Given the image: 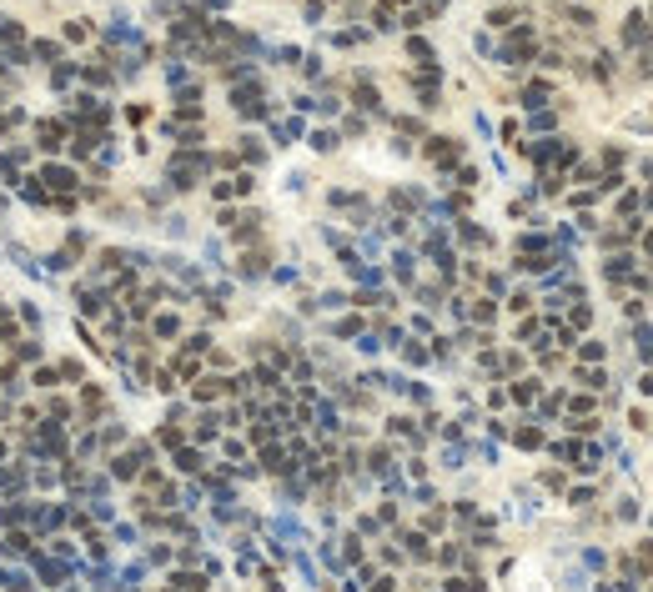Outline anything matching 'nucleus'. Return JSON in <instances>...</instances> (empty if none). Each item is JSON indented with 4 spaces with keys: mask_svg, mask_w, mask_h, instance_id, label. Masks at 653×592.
Segmentation results:
<instances>
[{
    "mask_svg": "<svg viewBox=\"0 0 653 592\" xmlns=\"http://www.w3.org/2000/svg\"><path fill=\"white\" fill-rule=\"evenodd\" d=\"M372 592H392V577H377V582H372Z\"/></svg>",
    "mask_w": 653,
    "mask_h": 592,
    "instance_id": "nucleus-21",
    "label": "nucleus"
},
{
    "mask_svg": "<svg viewBox=\"0 0 653 592\" xmlns=\"http://www.w3.org/2000/svg\"><path fill=\"white\" fill-rule=\"evenodd\" d=\"M6 206H11V201H6V191H0V216H6Z\"/></svg>",
    "mask_w": 653,
    "mask_h": 592,
    "instance_id": "nucleus-22",
    "label": "nucleus"
},
{
    "mask_svg": "<svg viewBox=\"0 0 653 592\" xmlns=\"http://www.w3.org/2000/svg\"><path fill=\"white\" fill-rule=\"evenodd\" d=\"M11 527H25V502L11 497L6 507H0V532H11Z\"/></svg>",
    "mask_w": 653,
    "mask_h": 592,
    "instance_id": "nucleus-7",
    "label": "nucleus"
},
{
    "mask_svg": "<svg viewBox=\"0 0 653 592\" xmlns=\"http://www.w3.org/2000/svg\"><path fill=\"white\" fill-rule=\"evenodd\" d=\"M91 517H96V522H111L116 512H111V502H106V497H96V502H91Z\"/></svg>",
    "mask_w": 653,
    "mask_h": 592,
    "instance_id": "nucleus-18",
    "label": "nucleus"
},
{
    "mask_svg": "<svg viewBox=\"0 0 653 592\" xmlns=\"http://www.w3.org/2000/svg\"><path fill=\"white\" fill-rule=\"evenodd\" d=\"M35 181H40L45 191H56V196H61V191H66V196L76 191V171H71V166H61V161H50V166H45Z\"/></svg>",
    "mask_w": 653,
    "mask_h": 592,
    "instance_id": "nucleus-2",
    "label": "nucleus"
},
{
    "mask_svg": "<svg viewBox=\"0 0 653 592\" xmlns=\"http://www.w3.org/2000/svg\"><path fill=\"white\" fill-rule=\"evenodd\" d=\"M126 592H141V587H126Z\"/></svg>",
    "mask_w": 653,
    "mask_h": 592,
    "instance_id": "nucleus-24",
    "label": "nucleus"
},
{
    "mask_svg": "<svg viewBox=\"0 0 653 592\" xmlns=\"http://www.w3.org/2000/svg\"><path fill=\"white\" fill-rule=\"evenodd\" d=\"M30 382H35V387H61V371H56V366H35Z\"/></svg>",
    "mask_w": 653,
    "mask_h": 592,
    "instance_id": "nucleus-13",
    "label": "nucleus"
},
{
    "mask_svg": "<svg viewBox=\"0 0 653 592\" xmlns=\"http://www.w3.org/2000/svg\"><path fill=\"white\" fill-rule=\"evenodd\" d=\"M35 136H40V151H61V141H66V121H35Z\"/></svg>",
    "mask_w": 653,
    "mask_h": 592,
    "instance_id": "nucleus-4",
    "label": "nucleus"
},
{
    "mask_svg": "<svg viewBox=\"0 0 653 592\" xmlns=\"http://www.w3.org/2000/svg\"><path fill=\"white\" fill-rule=\"evenodd\" d=\"M35 56L56 66V61H61V45H56V40H35Z\"/></svg>",
    "mask_w": 653,
    "mask_h": 592,
    "instance_id": "nucleus-14",
    "label": "nucleus"
},
{
    "mask_svg": "<svg viewBox=\"0 0 653 592\" xmlns=\"http://www.w3.org/2000/svg\"><path fill=\"white\" fill-rule=\"evenodd\" d=\"M56 371H61V382H81V361H76V356H66Z\"/></svg>",
    "mask_w": 653,
    "mask_h": 592,
    "instance_id": "nucleus-16",
    "label": "nucleus"
},
{
    "mask_svg": "<svg viewBox=\"0 0 653 592\" xmlns=\"http://www.w3.org/2000/svg\"><path fill=\"white\" fill-rule=\"evenodd\" d=\"M50 557H61V562L81 567V552H76V542H66V537H56V542H50Z\"/></svg>",
    "mask_w": 653,
    "mask_h": 592,
    "instance_id": "nucleus-9",
    "label": "nucleus"
},
{
    "mask_svg": "<svg viewBox=\"0 0 653 592\" xmlns=\"http://www.w3.org/2000/svg\"><path fill=\"white\" fill-rule=\"evenodd\" d=\"M25 562H30V572H35V582H40V587H56V592H61L66 582H76V567H71V562H61V557H50V552H35V547H30V552H25Z\"/></svg>",
    "mask_w": 653,
    "mask_h": 592,
    "instance_id": "nucleus-1",
    "label": "nucleus"
},
{
    "mask_svg": "<svg viewBox=\"0 0 653 592\" xmlns=\"http://www.w3.org/2000/svg\"><path fill=\"white\" fill-rule=\"evenodd\" d=\"M116 577H121V587H136V582L146 577V562H126V567H121Z\"/></svg>",
    "mask_w": 653,
    "mask_h": 592,
    "instance_id": "nucleus-12",
    "label": "nucleus"
},
{
    "mask_svg": "<svg viewBox=\"0 0 653 592\" xmlns=\"http://www.w3.org/2000/svg\"><path fill=\"white\" fill-rule=\"evenodd\" d=\"M111 537H116V542H136V527H131V522H116Z\"/></svg>",
    "mask_w": 653,
    "mask_h": 592,
    "instance_id": "nucleus-20",
    "label": "nucleus"
},
{
    "mask_svg": "<svg viewBox=\"0 0 653 592\" xmlns=\"http://www.w3.org/2000/svg\"><path fill=\"white\" fill-rule=\"evenodd\" d=\"M151 332H156L161 342H171V337L181 332V321H176V316H156V321H151Z\"/></svg>",
    "mask_w": 653,
    "mask_h": 592,
    "instance_id": "nucleus-11",
    "label": "nucleus"
},
{
    "mask_svg": "<svg viewBox=\"0 0 653 592\" xmlns=\"http://www.w3.org/2000/svg\"><path fill=\"white\" fill-rule=\"evenodd\" d=\"M6 100H11V91H0V105H6Z\"/></svg>",
    "mask_w": 653,
    "mask_h": 592,
    "instance_id": "nucleus-23",
    "label": "nucleus"
},
{
    "mask_svg": "<svg viewBox=\"0 0 653 592\" xmlns=\"http://www.w3.org/2000/svg\"><path fill=\"white\" fill-rule=\"evenodd\" d=\"M21 321H25V327H30V332H35V327H40V311H35L30 301H21Z\"/></svg>",
    "mask_w": 653,
    "mask_h": 592,
    "instance_id": "nucleus-19",
    "label": "nucleus"
},
{
    "mask_svg": "<svg viewBox=\"0 0 653 592\" xmlns=\"http://www.w3.org/2000/svg\"><path fill=\"white\" fill-rule=\"evenodd\" d=\"M16 361H21V366H35V361H40V342H30V337L16 342Z\"/></svg>",
    "mask_w": 653,
    "mask_h": 592,
    "instance_id": "nucleus-10",
    "label": "nucleus"
},
{
    "mask_svg": "<svg viewBox=\"0 0 653 592\" xmlns=\"http://www.w3.org/2000/svg\"><path fill=\"white\" fill-rule=\"evenodd\" d=\"M171 587H176V592H201V587H206V577H196V572H181V567H176V572H171Z\"/></svg>",
    "mask_w": 653,
    "mask_h": 592,
    "instance_id": "nucleus-8",
    "label": "nucleus"
},
{
    "mask_svg": "<svg viewBox=\"0 0 653 592\" xmlns=\"http://www.w3.org/2000/svg\"><path fill=\"white\" fill-rule=\"evenodd\" d=\"M76 76H81V66H76V61H56V71H50V86H56V91L66 95V91L76 86Z\"/></svg>",
    "mask_w": 653,
    "mask_h": 592,
    "instance_id": "nucleus-6",
    "label": "nucleus"
},
{
    "mask_svg": "<svg viewBox=\"0 0 653 592\" xmlns=\"http://www.w3.org/2000/svg\"><path fill=\"white\" fill-rule=\"evenodd\" d=\"M76 306H81V316H106L111 311V296H106V286L96 291V286H81L76 291Z\"/></svg>",
    "mask_w": 653,
    "mask_h": 592,
    "instance_id": "nucleus-3",
    "label": "nucleus"
},
{
    "mask_svg": "<svg viewBox=\"0 0 653 592\" xmlns=\"http://www.w3.org/2000/svg\"><path fill=\"white\" fill-rule=\"evenodd\" d=\"M96 437H101V447H116V442H121L126 432H121V422H111V426H101V432H96Z\"/></svg>",
    "mask_w": 653,
    "mask_h": 592,
    "instance_id": "nucleus-15",
    "label": "nucleus"
},
{
    "mask_svg": "<svg viewBox=\"0 0 653 592\" xmlns=\"http://www.w3.org/2000/svg\"><path fill=\"white\" fill-rule=\"evenodd\" d=\"M176 467H181V472H196V467H201V452H181V447H176Z\"/></svg>",
    "mask_w": 653,
    "mask_h": 592,
    "instance_id": "nucleus-17",
    "label": "nucleus"
},
{
    "mask_svg": "<svg viewBox=\"0 0 653 592\" xmlns=\"http://www.w3.org/2000/svg\"><path fill=\"white\" fill-rule=\"evenodd\" d=\"M16 191H21V201H30V206H50V191H45L35 176H21V181H16Z\"/></svg>",
    "mask_w": 653,
    "mask_h": 592,
    "instance_id": "nucleus-5",
    "label": "nucleus"
}]
</instances>
